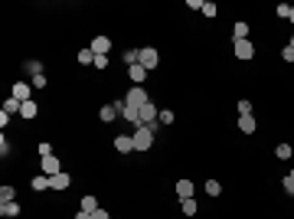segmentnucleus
<instances>
[{
  "instance_id": "f257e3e1",
  "label": "nucleus",
  "mask_w": 294,
  "mask_h": 219,
  "mask_svg": "<svg viewBox=\"0 0 294 219\" xmlns=\"http://www.w3.org/2000/svg\"><path fill=\"white\" fill-rule=\"evenodd\" d=\"M154 128H147V124H137V128H134V134H131V138H134V151H151L154 147Z\"/></svg>"
},
{
  "instance_id": "c756f323",
  "label": "nucleus",
  "mask_w": 294,
  "mask_h": 219,
  "mask_svg": "<svg viewBox=\"0 0 294 219\" xmlns=\"http://www.w3.org/2000/svg\"><path fill=\"white\" fill-rule=\"evenodd\" d=\"M216 13H219V7L206 0V3H203V17H216Z\"/></svg>"
},
{
  "instance_id": "b1692460",
  "label": "nucleus",
  "mask_w": 294,
  "mask_h": 219,
  "mask_svg": "<svg viewBox=\"0 0 294 219\" xmlns=\"http://www.w3.org/2000/svg\"><path fill=\"white\" fill-rule=\"evenodd\" d=\"M82 209H85L88 216H92V213H95V209H101V206H98V199L92 197V193H85V197H82Z\"/></svg>"
},
{
  "instance_id": "1a4fd4ad",
  "label": "nucleus",
  "mask_w": 294,
  "mask_h": 219,
  "mask_svg": "<svg viewBox=\"0 0 294 219\" xmlns=\"http://www.w3.org/2000/svg\"><path fill=\"white\" fill-rule=\"evenodd\" d=\"M115 151L118 154H131L134 151V138H131V134H118V138H115Z\"/></svg>"
},
{
  "instance_id": "423d86ee",
  "label": "nucleus",
  "mask_w": 294,
  "mask_h": 219,
  "mask_svg": "<svg viewBox=\"0 0 294 219\" xmlns=\"http://www.w3.org/2000/svg\"><path fill=\"white\" fill-rule=\"evenodd\" d=\"M157 115H160V108H157L154 101H147V105L141 108V124H160V121H157Z\"/></svg>"
},
{
  "instance_id": "4468645a",
  "label": "nucleus",
  "mask_w": 294,
  "mask_h": 219,
  "mask_svg": "<svg viewBox=\"0 0 294 219\" xmlns=\"http://www.w3.org/2000/svg\"><path fill=\"white\" fill-rule=\"evenodd\" d=\"M0 216H3V219L20 216V203H17V199H13V203H0Z\"/></svg>"
},
{
  "instance_id": "6e6552de",
  "label": "nucleus",
  "mask_w": 294,
  "mask_h": 219,
  "mask_svg": "<svg viewBox=\"0 0 294 219\" xmlns=\"http://www.w3.org/2000/svg\"><path fill=\"white\" fill-rule=\"evenodd\" d=\"M108 49H111V36H95L92 40V53L95 56H108Z\"/></svg>"
},
{
  "instance_id": "58836bf2",
  "label": "nucleus",
  "mask_w": 294,
  "mask_h": 219,
  "mask_svg": "<svg viewBox=\"0 0 294 219\" xmlns=\"http://www.w3.org/2000/svg\"><path fill=\"white\" fill-rule=\"evenodd\" d=\"M92 219H111V213H108V209H95V213H92Z\"/></svg>"
},
{
  "instance_id": "aec40b11",
  "label": "nucleus",
  "mask_w": 294,
  "mask_h": 219,
  "mask_svg": "<svg viewBox=\"0 0 294 219\" xmlns=\"http://www.w3.org/2000/svg\"><path fill=\"white\" fill-rule=\"evenodd\" d=\"M98 118L105 121V124H111V121L118 118V111H115V105H101V111H98Z\"/></svg>"
},
{
  "instance_id": "39448f33",
  "label": "nucleus",
  "mask_w": 294,
  "mask_h": 219,
  "mask_svg": "<svg viewBox=\"0 0 294 219\" xmlns=\"http://www.w3.org/2000/svg\"><path fill=\"white\" fill-rule=\"evenodd\" d=\"M46 177H56V174H62V164H59V157L56 154H49V157H43V167H39Z\"/></svg>"
},
{
  "instance_id": "9b49d317",
  "label": "nucleus",
  "mask_w": 294,
  "mask_h": 219,
  "mask_svg": "<svg viewBox=\"0 0 294 219\" xmlns=\"http://www.w3.org/2000/svg\"><path fill=\"white\" fill-rule=\"evenodd\" d=\"M255 128H258L255 115H239V131L242 134H255Z\"/></svg>"
},
{
  "instance_id": "dca6fc26",
  "label": "nucleus",
  "mask_w": 294,
  "mask_h": 219,
  "mask_svg": "<svg viewBox=\"0 0 294 219\" xmlns=\"http://www.w3.org/2000/svg\"><path fill=\"white\" fill-rule=\"evenodd\" d=\"M30 186L36 190V193H46V190H49V177H46V174H36L30 180Z\"/></svg>"
},
{
  "instance_id": "a211bd4d",
  "label": "nucleus",
  "mask_w": 294,
  "mask_h": 219,
  "mask_svg": "<svg viewBox=\"0 0 294 219\" xmlns=\"http://www.w3.org/2000/svg\"><path fill=\"white\" fill-rule=\"evenodd\" d=\"M23 69H26L33 79H36V76H43V62H39V59H26V62H23Z\"/></svg>"
},
{
  "instance_id": "20e7f679",
  "label": "nucleus",
  "mask_w": 294,
  "mask_h": 219,
  "mask_svg": "<svg viewBox=\"0 0 294 219\" xmlns=\"http://www.w3.org/2000/svg\"><path fill=\"white\" fill-rule=\"evenodd\" d=\"M137 62H141V66L147 69V72H151V69H157V66H160V53H157L154 46H144L141 53H137Z\"/></svg>"
},
{
  "instance_id": "6ab92c4d",
  "label": "nucleus",
  "mask_w": 294,
  "mask_h": 219,
  "mask_svg": "<svg viewBox=\"0 0 294 219\" xmlns=\"http://www.w3.org/2000/svg\"><path fill=\"white\" fill-rule=\"evenodd\" d=\"M232 40H249V23L239 20L235 26H232Z\"/></svg>"
},
{
  "instance_id": "0eeeda50",
  "label": "nucleus",
  "mask_w": 294,
  "mask_h": 219,
  "mask_svg": "<svg viewBox=\"0 0 294 219\" xmlns=\"http://www.w3.org/2000/svg\"><path fill=\"white\" fill-rule=\"evenodd\" d=\"M69 186H72V177L65 174H56V177H49V190H56V193H59V190H69Z\"/></svg>"
},
{
  "instance_id": "c85d7f7f",
  "label": "nucleus",
  "mask_w": 294,
  "mask_h": 219,
  "mask_svg": "<svg viewBox=\"0 0 294 219\" xmlns=\"http://www.w3.org/2000/svg\"><path fill=\"white\" fill-rule=\"evenodd\" d=\"M278 17H281V20H288V17H291V3H278Z\"/></svg>"
},
{
  "instance_id": "f8f14e48",
  "label": "nucleus",
  "mask_w": 294,
  "mask_h": 219,
  "mask_svg": "<svg viewBox=\"0 0 294 219\" xmlns=\"http://www.w3.org/2000/svg\"><path fill=\"white\" fill-rule=\"evenodd\" d=\"M128 79L134 82V85H144V79H147V69L137 62V66H128Z\"/></svg>"
},
{
  "instance_id": "7ed1b4c3",
  "label": "nucleus",
  "mask_w": 294,
  "mask_h": 219,
  "mask_svg": "<svg viewBox=\"0 0 294 219\" xmlns=\"http://www.w3.org/2000/svg\"><path fill=\"white\" fill-rule=\"evenodd\" d=\"M232 53H235L239 62H252V59H255V46H252L249 40H232Z\"/></svg>"
},
{
  "instance_id": "bb28decb",
  "label": "nucleus",
  "mask_w": 294,
  "mask_h": 219,
  "mask_svg": "<svg viewBox=\"0 0 294 219\" xmlns=\"http://www.w3.org/2000/svg\"><path fill=\"white\" fill-rule=\"evenodd\" d=\"M206 193H209V197H219V193H222L219 180H206Z\"/></svg>"
},
{
  "instance_id": "f704fd0d",
  "label": "nucleus",
  "mask_w": 294,
  "mask_h": 219,
  "mask_svg": "<svg viewBox=\"0 0 294 219\" xmlns=\"http://www.w3.org/2000/svg\"><path fill=\"white\" fill-rule=\"evenodd\" d=\"M281 59H284V62H294V49H291V46H284V49H281Z\"/></svg>"
},
{
  "instance_id": "37998d69",
  "label": "nucleus",
  "mask_w": 294,
  "mask_h": 219,
  "mask_svg": "<svg viewBox=\"0 0 294 219\" xmlns=\"http://www.w3.org/2000/svg\"><path fill=\"white\" fill-rule=\"evenodd\" d=\"M291 177H294V167H291Z\"/></svg>"
},
{
  "instance_id": "e433bc0d",
  "label": "nucleus",
  "mask_w": 294,
  "mask_h": 219,
  "mask_svg": "<svg viewBox=\"0 0 294 219\" xmlns=\"http://www.w3.org/2000/svg\"><path fill=\"white\" fill-rule=\"evenodd\" d=\"M46 82H49V79H46V72H43V76L33 79V88H46Z\"/></svg>"
},
{
  "instance_id": "393cba45",
  "label": "nucleus",
  "mask_w": 294,
  "mask_h": 219,
  "mask_svg": "<svg viewBox=\"0 0 294 219\" xmlns=\"http://www.w3.org/2000/svg\"><path fill=\"white\" fill-rule=\"evenodd\" d=\"M13 199H17V190L10 183H3L0 186V203H13Z\"/></svg>"
},
{
  "instance_id": "cd10ccee",
  "label": "nucleus",
  "mask_w": 294,
  "mask_h": 219,
  "mask_svg": "<svg viewBox=\"0 0 294 219\" xmlns=\"http://www.w3.org/2000/svg\"><path fill=\"white\" fill-rule=\"evenodd\" d=\"M137 53H141V49H124V62H128V66H137Z\"/></svg>"
},
{
  "instance_id": "ddd939ff",
  "label": "nucleus",
  "mask_w": 294,
  "mask_h": 219,
  "mask_svg": "<svg viewBox=\"0 0 294 219\" xmlns=\"http://www.w3.org/2000/svg\"><path fill=\"white\" fill-rule=\"evenodd\" d=\"M176 197H180V199L193 197V180H176Z\"/></svg>"
},
{
  "instance_id": "72a5a7b5",
  "label": "nucleus",
  "mask_w": 294,
  "mask_h": 219,
  "mask_svg": "<svg viewBox=\"0 0 294 219\" xmlns=\"http://www.w3.org/2000/svg\"><path fill=\"white\" fill-rule=\"evenodd\" d=\"M239 115H252V101H249V99L239 101Z\"/></svg>"
},
{
  "instance_id": "c9c22d12",
  "label": "nucleus",
  "mask_w": 294,
  "mask_h": 219,
  "mask_svg": "<svg viewBox=\"0 0 294 219\" xmlns=\"http://www.w3.org/2000/svg\"><path fill=\"white\" fill-rule=\"evenodd\" d=\"M203 3H206V0H186V7H190V10H199V13H203Z\"/></svg>"
},
{
  "instance_id": "7c9ffc66",
  "label": "nucleus",
  "mask_w": 294,
  "mask_h": 219,
  "mask_svg": "<svg viewBox=\"0 0 294 219\" xmlns=\"http://www.w3.org/2000/svg\"><path fill=\"white\" fill-rule=\"evenodd\" d=\"M281 186H284V193H291V197H294V177H291V174L281 180Z\"/></svg>"
},
{
  "instance_id": "2f4dec72",
  "label": "nucleus",
  "mask_w": 294,
  "mask_h": 219,
  "mask_svg": "<svg viewBox=\"0 0 294 219\" xmlns=\"http://www.w3.org/2000/svg\"><path fill=\"white\" fill-rule=\"evenodd\" d=\"M108 66H111L108 56H95V69H108Z\"/></svg>"
},
{
  "instance_id": "2eb2a0df",
  "label": "nucleus",
  "mask_w": 294,
  "mask_h": 219,
  "mask_svg": "<svg viewBox=\"0 0 294 219\" xmlns=\"http://www.w3.org/2000/svg\"><path fill=\"white\" fill-rule=\"evenodd\" d=\"M291 154H294V147H291L288 141L274 144V157H278V160H291Z\"/></svg>"
},
{
  "instance_id": "ea45409f",
  "label": "nucleus",
  "mask_w": 294,
  "mask_h": 219,
  "mask_svg": "<svg viewBox=\"0 0 294 219\" xmlns=\"http://www.w3.org/2000/svg\"><path fill=\"white\" fill-rule=\"evenodd\" d=\"M76 219H92V216H88L85 209H78V213H76Z\"/></svg>"
},
{
  "instance_id": "5701e85b",
  "label": "nucleus",
  "mask_w": 294,
  "mask_h": 219,
  "mask_svg": "<svg viewBox=\"0 0 294 219\" xmlns=\"http://www.w3.org/2000/svg\"><path fill=\"white\" fill-rule=\"evenodd\" d=\"M180 206H183V216H186V219H193V216H196V209H199L193 197H190V199H180Z\"/></svg>"
},
{
  "instance_id": "4c0bfd02",
  "label": "nucleus",
  "mask_w": 294,
  "mask_h": 219,
  "mask_svg": "<svg viewBox=\"0 0 294 219\" xmlns=\"http://www.w3.org/2000/svg\"><path fill=\"white\" fill-rule=\"evenodd\" d=\"M7 154H10V141H7V138H0V157H7Z\"/></svg>"
},
{
  "instance_id": "f03ea898",
  "label": "nucleus",
  "mask_w": 294,
  "mask_h": 219,
  "mask_svg": "<svg viewBox=\"0 0 294 219\" xmlns=\"http://www.w3.org/2000/svg\"><path fill=\"white\" fill-rule=\"evenodd\" d=\"M124 101H128V108H137L141 111L144 105H147V88H141V85H134V88H128V95H124Z\"/></svg>"
},
{
  "instance_id": "79ce46f5",
  "label": "nucleus",
  "mask_w": 294,
  "mask_h": 219,
  "mask_svg": "<svg viewBox=\"0 0 294 219\" xmlns=\"http://www.w3.org/2000/svg\"><path fill=\"white\" fill-rule=\"evenodd\" d=\"M288 46H291V49H294V36H291V43H288Z\"/></svg>"
},
{
  "instance_id": "a19ab883",
  "label": "nucleus",
  "mask_w": 294,
  "mask_h": 219,
  "mask_svg": "<svg viewBox=\"0 0 294 219\" xmlns=\"http://www.w3.org/2000/svg\"><path fill=\"white\" fill-rule=\"evenodd\" d=\"M288 20H291V23H294V7H291V17H288Z\"/></svg>"
},
{
  "instance_id": "473e14b6",
  "label": "nucleus",
  "mask_w": 294,
  "mask_h": 219,
  "mask_svg": "<svg viewBox=\"0 0 294 219\" xmlns=\"http://www.w3.org/2000/svg\"><path fill=\"white\" fill-rule=\"evenodd\" d=\"M39 154L49 157V154H53V141H39Z\"/></svg>"
},
{
  "instance_id": "412c9836",
  "label": "nucleus",
  "mask_w": 294,
  "mask_h": 219,
  "mask_svg": "<svg viewBox=\"0 0 294 219\" xmlns=\"http://www.w3.org/2000/svg\"><path fill=\"white\" fill-rule=\"evenodd\" d=\"M20 108H23V101H20V99H13V95L3 101V111H7V115H20Z\"/></svg>"
},
{
  "instance_id": "a878e982",
  "label": "nucleus",
  "mask_w": 294,
  "mask_h": 219,
  "mask_svg": "<svg viewBox=\"0 0 294 219\" xmlns=\"http://www.w3.org/2000/svg\"><path fill=\"white\" fill-rule=\"evenodd\" d=\"M174 118H176V115H174L170 108H163L160 115H157V121H160V124H174Z\"/></svg>"
},
{
  "instance_id": "4be33fe9",
  "label": "nucleus",
  "mask_w": 294,
  "mask_h": 219,
  "mask_svg": "<svg viewBox=\"0 0 294 219\" xmlns=\"http://www.w3.org/2000/svg\"><path fill=\"white\" fill-rule=\"evenodd\" d=\"M20 118H26V121H33L36 118V101H23V108H20Z\"/></svg>"
},
{
  "instance_id": "9d476101",
  "label": "nucleus",
  "mask_w": 294,
  "mask_h": 219,
  "mask_svg": "<svg viewBox=\"0 0 294 219\" xmlns=\"http://www.w3.org/2000/svg\"><path fill=\"white\" fill-rule=\"evenodd\" d=\"M30 82H13V88H10V95L13 99H20V101H30Z\"/></svg>"
},
{
  "instance_id": "f3484780",
  "label": "nucleus",
  "mask_w": 294,
  "mask_h": 219,
  "mask_svg": "<svg viewBox=\"0 0 294 219\" xmlns=\"http://www.w3.org/2000/svg\"><path fill=\"white\" fill-rule=\"evenodd\" d=\"M78 62H82V66H95V53H92V46H82V49H78Z\"/></svg>"
}]
</instances>
